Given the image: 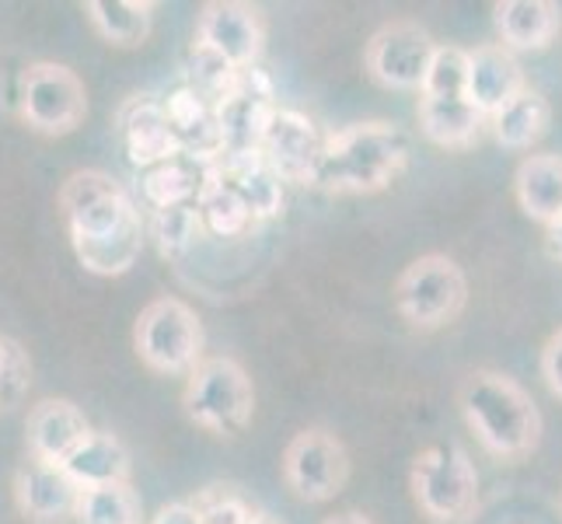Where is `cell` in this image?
I'll use <instances>...</instances> for the list:
<instances>
[{"label":"cell","mask_w":562,"mask_h":524,"mask_svg":"<svg viewBox=\"0 0 562 524\" xmlns=\"http://www.w3.org/2000/svg\"><path fill=\"white\" fill-rule=\"evenodd\" d=\"M165 120L171 126V137H176L179 150L196 158L203 165H213L224 158V144H221V130L213 120V105L200 99L189 85H179L176 91H168L161 99Z\"/></svg>","instance_id":"18"},{"label":"cell","mask_w":562,"mask_h":524,"mask_svg":"<svg viewBox=\"0 0 562 524\" xmlns=\"http://www.w3.org/2000/svg\"><path fill=\"white\" fill-rule=\"evenodd\" d=\"M91 29L115 49H137L150 38L154 4L150 0H91L85 4Z\"/></svg>","instance_id":"26"},{"label":"cell","mask_w":562,"mask_h":524,"mask_svg":"<svg viewBox=\"0 0 562 524\" xmlns=\"http://www.w3.org/2000/svg\"><path fill=\"white\" fill-rule=\"evenodd\" d=\"M18 109L29 130L43 137H67L88 115V91L85 81L70 67L38 60L22 70V88H18Z\"/></svg>","instance_id":"8"},{"label":"cell","mask_w":562,"mask_h":524,"mask_svg":"<svg viewBox=\"0 0 562 524\" xmlns=\"http://www.w3.org/2000/svg\"><path fill=\"white\" fill-rule=\"evenodd\" d=\"M322 524H374V521L367 514H360V511H346V514H336V517H328Z\"/></svg>","instance_id":"36"},{"label":"cell","mask_w":562,"mask_h":524,"mask_svg":"<svg viewBox=\"0 0 562 524\" xmlns=\"http://www.w3.org/2000/svg\"><path fill=\"white\" fill-rule=\"evenodd\" d=\"M203 322L179 298H158L137 315L133 349L154 375H189L203 360Z\"/></svg>","instance_id":"7"},{"label":"cell","mask_w":562,"mask_h":524,"mask_svg":"<svg viewBox=\"0 0 562 524\" xmlns=\"http://www.w3.org/2000/svg\"><path fill=\"white\" fill-rule=\"evenodd\" d=\"M32 388V357L29 349L0 333V410L11 413L29 399Z\"/></svg>","instance_id":"32"},{"label":"cell","mask_w":562,"mask_h":524,"mask_svg":"<svg viewBox=\"0 0 562 524\" xmlns=\"http://www.w3.org/2000/svg\"><path fill=\"white\" fill-rule=\"evenodd\" d=\"M409 150V137L395 123H350L322 141V154L307 186L333 192V197H371L405 171Z\"/></svg>","instance_id":"2"},{"label":"cell","mask_w":562,"mask_h":524,"mask_svg":"<svg viewBox=\"0 0 562 524\" xmlns=\"http://www.w3.org/2000/svg\"><path fill=\"white\" fill-rule=\"evenodd\" d=\"M88 437H91V423L70 399H43L29 410L25 441H29V455L38 461L64 465Z\"/></svg>","instance_id":"16"},{"label":"cell","mask_w":562,"mask_h":524,"mask_svg":"<svg viewBox=\"0 0 562 524\" xmlns=\"http://www.w3.org/2000/svg\"><path fill=\"white\" fill-rule=\"evenodd\" d=\"M248 524H283V521H277L273 514H262V511H256V514H251V521Z\"/></svg>","instance_id":"37"},{"label":"cell","mask_w":562,"mask_h":524,"mask_svg":"<svg viewBox=\"0 0 562 524\" xmlns=\"http://www.w3.org/2000/svg\"><path fill=\"white\" fill-rule=\"evenodd\" d=\"M186 416L217 437H238L256 416V384L235 357H203L186 375Z\"/></svg>","instance_id":"4"},{"label":"cell","mask_w":562,"mask_h":524,"mask_svg":"<svg viewBox=\"0 0 562 524\" xmlns=\"http://www.w3.org/2000/svg\"><path fill=\"white\" fill-rule=\"evenodd\" d=\"M409 487L416 508L434 524L464 521L479 503V472L458 444H434L413 458Z\"/></svg>","instance_id":"6"},{"label":"cell","mask_w":562,"mask_h":524,"mask_svg":"<svg viewBox=\"0 0 562 524\" xmlns=\"http://www.w3.org/2000/svg\"><path fill=\"white\" fill-rule=\"evenodd\" d=\"M150 238L158 242V252L165 259H171V263L186 259L189 252L196 248V242L203 238V224H200L196 203L154 210L150 213Z\"/></svg>","instance_id":"29"},{"label":"cell","mask_w":562,"mask_h":524,"mask_svg":"<svg viewBox=\"0 0 562 524\" xmlns=\"http://www.w3.org/2000/svg\"><path fill=\"white\" fill-rule=\"evenodd\" d=\"M541 378H546L549 392L562 399V328L541 349Z\"/></svg>","instance_id":"33"},{"label":"cell","mask_w":562,"mask_h":524,"mask_svg":"<svg viewBox=\"0 0 562 524\" xmlns=\"http://www.w3.org/2000/svg\"><path fill=\"white\" fill-rule=\"evenodd\" d=\"M64 469L77 487L91 490V487H112V482H130L133 461L126 444L115 434L91 431V437L64 461Z\"/></svg>","instance_id":"24"},{"label":"cell","mask_w":562,"mask_h":524,"mask_svg":"<svg viewBox=\"0 0 562 524\" xmlns=\"http://www.w3.org/2000/svg\"><path fill=\"white\" fill-rule=\"evenodd\" d=\"M235 70L259 67V56L266 49V22L262 11L241 4V0H210L200 11L196 43Z\"/></svg>","instance_id":"12"},{"label":"cell","mask_w":562,"mask_h":524,"mask_svg":"<svg viewBox=\"0 0 562 524\" xmlns=\"http://www.w3.org/2000/svg\"><path fill=\"white\" fill-rule=\"evenodd\" d=\"M496 14V32L499 46L514 49H546L555 43L562 29V11L552 0H503L493 8Z\"/></svg>","instance_id":"20"},{"label":"cell","mask_w":562,"mask_h":524,"mask_svg":"<svg viewBox=\"0 0 562 524\" xmlns=\"http://www.w3.org/2000/svg\"><path fill=\"white\" fill-rule=\"evenodd\" d=\"M196 213H200L203 235H213V238H245L248 231L256 227L251 210L235 192V186L217 171V161L210 165V175L196 197Z\"/></svg>","instance_id":"25"},{"label":"cell","mask_w":562,"mask_h":524,"mask_svg":"<svg viewBox=\"0 0 562 524\" xmlns=\"http://www.w3.org/2000/svg\"><path fill=\"white\" fill-rule=\"evenodd\" d=\"M549 123H552V109L546 102V94L535 91L531 85L490 120L493 137L507 150H531L549 133Z\"/></svg>","instance_id":"27"},{"label":"cell","mask_w":562,"mask_h":524,"mask_svg":"<svg viewBox=\"0 0 562 524\" xmlns=\"http://www.w3.org/2000/svg\"><path fill=\"white\" fill-rule=\"evenodd\" d=\"M77 259L94 277H123L144 252V221L130 192L99 168L67 175L56 197Z\"/></svg>","instance_id":"1"},{"label":"cell","mask_w":562,"mask_h":524,"mask_svg":"<svg viewBox=\"0 0 562 524\" xmlns=\"http://www.w3.org/2000/svg\"><path fill=\"white\" fill-rule=\"evenodd\" d=\"M74 521L77 524H140V497L133 493L130 482L81 490Z\"/></svg>","instance_id":"28"},{"label":"cell","mask_w":562,"mask_h":524,"mask_svg":"<svg viewBox=\"0 0 562 524\" xmlns=\"http://www.w3.org/2000/svg\"><path fill=\"white\" fill-rule=\"evenodd\" d=\"M419 94H430V99H454V94H464V99H469V49L437 46Z\"/></svg>","instance_id":"31"},{"label":"cell","mask_w":562,"mask_h":524,"mask_svg":"<svg viewBox=\"0 0 562 524\" xmlns=\"http://www.w3.org/2000/svg\"><path fill=\"white\" fill-rule=\"evenodd\" d=\"M273 112H277L273 81H269L259 67L238 70L231 91L213 102V120H217V130H221L224 154L259 150L262 133L269 120H273Z\"/></svg>","instance_id":"11"},{"label":"cell","mask_w":562,"mask_h":524,"mask_svg":"<svg viewBox=\"0 0 562 524\" xmlns=\"http://www.w3.org/2000/svg\"><path fill=\"white\" fill-rule=\"evenodd\" d=\"M186 503L200 514L203 524H248L251 514H256L245 493L238 487H227V482H210V487L196 490Z\"/></svg>","instance_id":"30"},{"label":"cell","mask_w":562,"mask_h":524,"mask_svg":"<svg viewBox=\"0 0 562 524\" xmlns=\"http://www.w3.org/2000/svg\"><path fill=\"white\" fill-rule=\"evenodd\" d=\"M528 88L525 70H520L517 56L499 46V43H486L469 49V102L493 120V115L514 102L520 91Z\"/></svg>","instance_id":"17"},{"label":"cell","mask_w":562,"mask_h":524,"mask_svg":"<svg viewBox=\"0 0 562 524\" xmlns=\"http://www.w3.org/2000/svg\"><path fill=\"white\" fill-rule=\"evenodd\" d=\"M517 203L538 224L562 218V158L559 154H528L514 175Z\"/></svg>","instance_id":"22"},{"label":"cell","mask_w":562,"mask_h":524,"mask_svg":"<svg viewBox=\"0 0 562 524\" xmlns=\"http://www.w3.org/2000/svg\"><path fill=\"white\" fill-rule=\"evenodd\" d=\"M217 171L235 186V192L245 200V207L251 210L256 224L262 221H277L283 213V179L266 165V158L259 150L251 154H224L217 161Z\"/></svg>","instance_id":"19"},{"label":"cell","mask_w":562,"mask_h":524,"mask_svg":"<svg viewBox=\"0 0 562 524\" xmlns=\"http://www.w3.org/2000/svg\"><path fill=\"white\" fill-rule=\"evenodd\" d=\"M461 416L496 458H525L541 441V413L525 384L499 371H472L458 388Z\"/></svg>","instance_id":"3"},{"label":"cell","mask_w":562,"mask_h":524,"mask_svg":"<svg viewBox=\"0 0 562 524\" xmlns=\"http://www.w3.org/2000/svg\"><path fill=\"white\" fill-rule=\"evenodd\" d=\"M434 49L437 43L430 32L419 22L398 18V22H387L371 35L363 64L367 74L387 91H419L426 81V70H430Z\"/></svg>","instance_id":"9"},{"label":"cell","mask_w":562,"mask_h":524,"mask_svg":"<svg viewBox=\"0 0 562 524\" xmlns=\"http://www.w3.org/2000/svg\"><path fill=\"white\" fill-rule=\"evenodd\" d=\"M206 175H210V165L189 158V154H176V158L140 171V200L150 210L196 203Z\"/></svg>","instance_id":"23"},{"label":"cell","mask_w":562,"mask_h":524,"mask_svg":"<svg viewBox=\"0 0 562 524\" xmlns=\"http://www.w3.org/2000/svg\"><path fill=\"white\" fill-rule=\"evenodd\" d=\"M322 141L325 137L318 133V126L307 120L304 112L277 105L273 120H269V126L262 133L259 154L283 182L307 186V179H312V168H315L318 154H322Z\"/></svg>","instance_id":"13"},{"label":"cell","mask_w":562,"mask_h":524,"mask_svg":"<svg viewBox=\"0 0 562 524\" xmlns=\"http://www.w3.org/2000/svg\"><path fill=\"white\" fill-rule=\"evenodd\" d=\"M81 487L67 476L64 465L29 458L14 472V503L29 524H67L77 514Z\"/></svg>","instance_id":"14"},{"label":"cell","mask_w":562,"mask_h":524,"mask_svg":"<svg viewBox=\"0 0 562 524\" xmlns=\"http://www.w3.org/2000/svg\"><path fill=\"white\" fill-rule=\"evenodd\" d=\"M115 130H120L123 150L137 171L182 154L176 137H171L161 99H154V94H130L115 112Z\"/></svg>","instance_id":"15"},{"label":"cell","mask_w":562,"mask_h":524,"mask_svg":"<svg viewBox=\"0 0 562 524\" xmlns=\"http://www.w3.org/2000/svg\"><path fill=\"white\" fill-rule=\"evenodd\" d=\"M395 308L413 328H443L451 325L469 304V280L451 256H419L402 269L395 280Z\"/></svg>","instance_id":"5"},{"label":"cell","mask_w":562,"mask_h":524,"mask_svg":"<svg viewBox=\"0 0 562 524\" xmlns=\"http://www.w3.org/2000/svg\"><path fill=\"white\" fill-rule=\"evenodd\" d=\"M283 479L304 503L336 500L350 479L346 444L328 431H301L283 451Z\"/></svg>","instance_id":"10"},{"label":"cell","mask_w":562,"mask_h":524,"mask_svg":"<svg viewBox=\"0 0 562 524\" xmlns=\"http://www.w3.org/2000/svg\"><path fill=\"white\" fill-rule=\"evenodd\" d=\"M150 524H203V521L186 500H179V503H168V508H161L158 517H154Z\"/></svg>","instance_id":"34"},{"label":"cell","mask_w":562,"mask_h":524,"mask_svg":"<svg viewBox=\"0 0 562 524\" xmlns=\"http://www.w3.org/2000/svg\"><path fill=\"white\" fill-rule=\"evenodd\" d=\"M419 130L423 137L437 147H469L479 141V133L490 126V120L482 115L464 94L454 99H430L419 94Z\"/></svg>","instance_id":"21"},{"label":"cell","mask_w":562,"mask_h":524,"mask_svg":"<svg viewBox=\"0 0 562 524\" xmlns=\"http://www.w3.org/2000/svg\"><path fill=\"white\" fill-rule=\"evenodd\" d=\"M546 242H549V252H552V256L562 263V218L552 221V224L546 227Z\"/></svg>","instance_id":"35"}]
</instances>
